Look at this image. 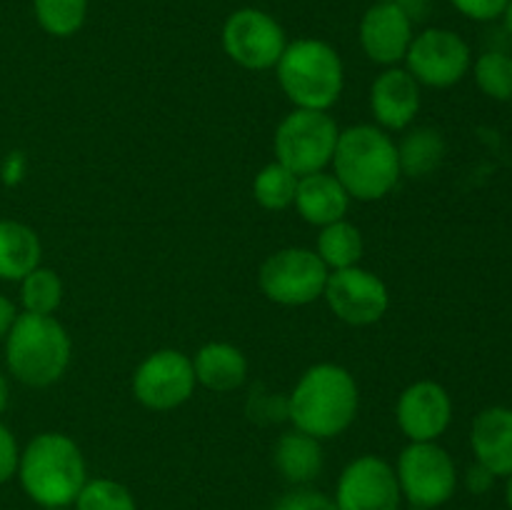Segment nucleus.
I'll list each match as a JSON object with an SVG mask.
<instances>
[{"label":"nucleus","mask_w":512,"mask_h":510,"mask_svg":"<svg viewBox=\"0 0 512 510\" xmlns=\"http://www.w3.org/2000/svg\"><path fill=\"white\" fill-rule=\"evenodd\" d=\"M360 390L353 373L338 363L305 370L288 395V420L295 430L330 440L343 435L358 418Z\"/></svg>","instance_id":"nucleus-1"},{"label":"nucleus","mask_w":512,"mask_h":510,"mask_svg":"<svg viewBox=\"0 0 512 510\" xmlns=\"http://www.w3.org/2000/svg\"><path fill=\"white\" fill-rule=\"evenodd\" d=\"M333 175L350 200L373 203L385 198L400 180L398 143L378 125H350L340 130L333 155Z\"/></svg>","instance_id":"nucleus-2"},{"label":"nucleus","mask_w":512,"mask_h":510,"mask_svg":"<svg viewBox=\"0 0 512 510\" xmlns=\"http://www.w3.org/2000/svg\"><path fill=\"white\" fill-rule=\"evenodd\" d=\"M20 488L40 508H70L88 480L83 450L65 433H40L20 450Z\"/></svg>","instance_id":"nucleus-3"},{"label":"nucleus","mask_w":512,"mask_h":510,"mask_svg":"<svg viewBox=\"0 0 512 510\" xmlns=\"http://www.w3.org/2000/svg\"><path fill=\"white\" fill-rule=\"evenodd\" d=\"M3 343L8 373L28 388L58 383L73 358V340L55 315L18 313Z\"/></svg>","instance_id":"nucleus-4"},{"label":"nucleus","mask_w":512,"mask_h":510,"mask_svg":"<svg viewBox=\"0 0 512 510\" xmlns=\"http://www.w3.org/2000/svg\"><path fill=\"white\" fill-rule=\"evenodd\" d=\"M275 75L285 98L305 110H330L345 88L340 53L318 38H300L285 45Z\"/></svg>","instance_id":"nucleus-5"},{"label":"nucleus","mask_w":512,"mask_h":510,"mask_svg":"<svg viewBox=\"0 0 512 510\" xmlns=\"http://www.w3.org/2000/svg\"><path fill=\"white\" fill-rule=\"evenodd\" d=\"M340 128L328 110L295 108L275 130V160L293 170L298 178L320 173L333 163Z\"/></svg>","instance_id":"nucleus-6"},{"label":"nucleus","mask_w":512,"mask_h":510,"mask_svg":"<svg viewBox=\"0 0 512 510\" xmlns=\"http://www.w3.org/2000/svg\"><path fill=\"white\" fill-rule=\"evenodd\" d=\"M395 475L403 498L423 510L440 508L458 490V465L438 440L405 445L398 455Z\"/></svg>","instance_id":"nucleus-7"},{"label":"nucleus","mask_w":512,"mask_h":510,"mask_svg":"<svg viewBox=\"0 0 512 510\" xmlns=\"http://www.w3.org/2000/svg\"><path fill=\"white\" fill-rule=\"evenodd\" d=\"M328 265L310 248H283L263 260L258 285L263 295L285 308H300L323 298Z\"/></svg>","instance_id":"nucleus-8"},{"label":"nucleus","mask_w":512,"mask_h":510,"mask_svg":"<svg viewBox=\"0 0 512 510\" xmlns=\"http://www.w3.org/2000/svg\"><path fill=\"white\" fill-rule=\"evenodd\" d=\"M403 63L425 88H453L473 68V50L455 30L425 28L413 38Z\"/></svg>","instance_id":"nucleus-9"},{"label":"nucleus","mask_w":512,"mask_h":510,"mask_svg":"<svg viewBox=\"0 0 512 510\" xmlns=\"http://www.w3.org/2000/svg\"><path fill=\"white\" fill-rule=\"evenodd\" d=\"M193 358L183 350L163 348L150 353L133 373V395L143 408L165 413L188 403L195 393Z\"/></svg>","instance_id":"nucleus-10"},{"label":"nucleus","mask_w":512,"mask_h":510,"mask_svg":"<svg viewBox=\"0 0 512 510\" xmlns=\"http://www.w3.org/2000/svg\"><path fill=\"white\" fill-rule=\"evenodd\" d=\"M288 38L278 20L258 8H240L223 25V50L245 70H270L278 65Z\"/></svg>","instance_id":"nucleus-11"},{"label":"nucleus","mask_w":512,"mask_h":510,"mask_svg":"<svg viewBox=\"0 0 512 510\" xmlns=\"http://www.w3.org/2000/svg\"><path fill=\"white\" fill-rule=\"evenodd\" d=\"M323 298L335 318L355 328L378 323L390 308V290L385 280L360 265L333 270L325 283Z\"/></svg>","instance_id":"nucleus-12"},{"label":"nucleus","mask_w":512,"mask_h":510,"mask_svg":"<svg viewBox=\"0 0 512 510\" xmlns=\"http://www.w3.org/2000/svg\"><path fill=\"white\" fill-rule=\"evenodd\" d=\"M333 500L338 510H400L403 493L388 460L360 455L343 468Z\"/></svg>","instance_id":"nucleus-13"},{"label":"nucleus","mask_w":512,"mask_h":510,"mask_svg":"<svg viewBox=\"0 0 512 510\" xmlns=\"http://www.w3.org/2000/svg\"><path fill=\"white\" fill-rule=\"evenodd\" d=\"M395 420L410 443H433L453 423V398L435 380H415L400 393Z\"/></svg>","instance_id":"nucleus-14"},{"label":"nucleus","mask_w":512,"mask_h":510,"mask_svg":"<svg viewBox=\"0 0 512 510\" xmlns=\"http://www.w3.org/2000/svg\"><path fill=\"white\" fill-rule=\"evenodd\" d=\"M358 35L360 48L368 55V60L383 65V68H393L405 60L415 30L413 20L398 0H383L365 10Z\"/></svg>","instance_id":"nucleus-15"},{"label":"nucleus","mask_w":512,"mask_h":510,"mask_svg":"<svg viewBox=\"0 0 512 510\" xmlns=\"http://www.w3.org/2000/svg\"><path fill=\"white\" fill-rule=\"evenodd\" d=\"M423 85L405 68H385L370 85V113L383 130H408L420 113Z\"/></svg>","instance_id":"nucleus-16"},{"label":"nucleus","mask_w":512,"mask_h":510,"mask_svg":"<svg viewBox=\"0 0 512 510\" xmlns=\"http://www.w3.org/2000/svg\"><path fill=\"white\" fill-rule=\"evenodd\" d=\"M470 448L475 463L495 478L512 475V408L490 405L480 410L470 425Z\"/></svg>","instance_id":"nucleus-17"},{"label":"nucleus","mask_w":512,"mask_h":510,"mask_svg":"<svg viewBox=\"0 0 512 510\" xmlns=\"http://www.w3.org/2000/svg\"><path fill=\"white\" fill-rule=\"evenodd\" d=\"M293 205L305 223L323 228V225L343 220L348 215L350 195L333 173L320 170V173L303 175L298 180Z\"/></svg>","instance_id":"nucleus-18"},{"label":"nucleus","mask_w":512,"mask_h":510,"mask_svg":"<svg viewBox=\"0 0 512 510\" xmlns=\"http://www.w3.org/2000/svg\"><path fill=\"white\" fill-rule=\"evenodd\" d=\"M193 370L198 385L215 393H230L248 380V358L233 343L213 340L195 353Z\"/></svg>","instance_id":"nucleus-19"},{"label":"nucleus","mask_w":512,"mask_h":510,"mask_svg":"<svg viewBox=\"0 0 512 510\" xmlns=\"http://www.w3.org/2000/svg\"><path fill=\"white\" fill-rule=\"evenodd\" d=\"M273 463L278 473L293 485H308L323 473L325 455L318 438L303 430H288L273 448Z\"/></svg>","instance_id":"nucleus-20"},{"label":"nucleus","mask_w":512,"mask_h":510,"mask_svg":"<svg viewBox=\"0 0 512 510\" xmlns=\"http://www.w3.org/2000/svg\"><path fill=\"white\" fill-rule=\"evenodd\" d=\"M43 258L38 233L20 220H0V280L20 283Z\"/></svg>","instance_id":"nucleus-21"},{"label":"nucleus","mask_w":512,"mask_h":510,"mask_svg":"<svg viewBox=\"0 0 512 510\" xmlns=\"http://www.w3.org/2000/svg\"><path fill=\"white\" fill-rule=\"evenodd\" d=\"M445 158V140L435 128H413L398 143L400 173L425 178L440 168Z\"/></svg>","instance_id":"nucleus-22"},{"label":"nucleus","mask_w":512,"mask_h":510,"mask_svg":"<svg viewBox=\"0 0 512 510\" xmlns=\"http://www.w3.org/2000/svg\"><path fill=\"white\" fill-rule=\"evenodd\" d=\"M363 250V235H360L358 225H353L350 220H335V223L320 228L315 253H318V258L328 265L330 273H333V270L360 265Z\"/></svg>","instance_id":"nucleus-23"},{"label":"nucleus","mask_w":512,"mask_h":510,"mask_svg":"<svg viewBox=\"0 0 512 510\" xmlns=\"http://www.w3.org/2000/svg\"><path fill=\"white\" fill-rule=\"evenodd\" d=\"M63 280L55 270L38 265L20 280V305L23 313L55 315L63 303Z\"/></svg>","instance_id":"nucleus-24"},{"label":"nucleus","mask_w":512,"mask_h":510,"mask_svg":"<svg viewBox=\"0 0 512 510\" xmlns=\"http://www.w3.org/2000/svg\"><path fill=\"white\" fill-rule=\"evenodd\" d=\"M298 175L285 168L283 163L273 160L265 168L258 170L253 180V198L265 210H288L295 203V190H298Z\"/></svg>","instance_id":"nucleus-25"},{"label":"nucleus","mask_w":512,"mask_h":510,"mask_svg":"<svg viewBox=\"0 0 512 510\" xmlns=\"http://www.w3.org/2000/svg\"><path fill=\"white\" fill-rule=\"evenodd\" d=\"M473 78L480 93L498 103H512V55L503 50H485L473 60Z\"/></svg>","instance_id":"nucleus-26"},{"label":"nucleus","mask_w":512,"mask_h":510,"mask_svg":"<svg viewBox=\"0 0 512 510\" xmlns=\"http://www.w3.org/2000/svg\"><path fill=\"white\" fill-rule=\"evenodd\" d=\"M35 20L53 38L78 33L88 15V0H33Z\"/></svg>","instance_id":"nucleus-27"},{"label":"nucleus","mask_w":512,"mask_h":510,"mask_svg":"<svg viewBox=\"0 0 512 510\" xmlns=\"http://www.w3.org/2000/svg\"><path fill=\"white\" fill-rule=\"evenodd\" d=\"M75 510H138L128 485L113 478H88L75 498Z\"/></svg>","instance_id":"nucleus-28"},{"label":"nucleus","mask_w":512,"mask_h":510,"mask_svg":"<svg viewBox=\"0 0 512 510\" xmlns=\"http://www.w3.org/2000/svg\"><path fill=\"white\" fill-rule=\"evenodd\" d=\"M508 3L510 0H450V5L460 15H465L470 20H478V23H490V20L503 18Z\"/></svg>","instance_id":"nucleus-29"},{"label":"nucleus","mask_w":512,"mask_h":510,"mask_svg":"<svg viewBox=\"0 0 512 510\" xmlns=\"http://www.w3.org/2000/svg\"><path fill=\"white\" fill-rule=\"evenodd\" d=\"M273 510H338V505L333 498L318 493V490L303 488L280 498Z\"/></svg>","instance_id":"nucleus-30"},{"label":"nucleus","mask_w":512,"mask_h":510,"mask_svg":"<svg viewBox=\"0 0 512 510\" xmlns=\"http://www.w3.org/2000/svg\"><path fill=\"white\" fill-rule=\"evenodd\" d=\"M20 463V445L15 440L13 430L0 420V485L8 483L10 478H15Z\"/></svg>","instance_id":"nucleus-31"},{"label":"nucleus","mask_w":512,"mask_h":510,"mask_svg":"<svg viewBox=\"0 0 512 510\" xmlns=\"http://www.w3.org/2000/svg\"><path fill=\"white\" fill-rule=\"evenodd\" d=\"M495 480H498V478H495L490 470H485L483 465L475 463L473 468H470V473H468V488L473 490V493H485V490L493 488Z\"/></svg>","instance_id":"nucleus-32"},{"label":"nucleus","mask_w":512,"mask_h":510,"mask_svg":"<svg viewBox=\"0 0 512 510\" xmlns=\"http://www.w3.org/2000/svg\"><path fill=\"white\" fill-rule=\"evenodd\" d=\"M15 318H18V308H15V303L10 298H5V295H0V343L8 338Z\"/></svg>","instance_id":"nucleus-33"},{"label":"nucleus","mask_w":512,"mask_h":510,"mask_svg":"<svg viewBox=\"0 0 512 510\" xmlns=\"http://www.w3.org/2000/svg\"><path fill=\"white\" fill-rule=\"evenodd\" d=\"M8 398H10V388H8V378L0 373V413L8 408Z\"/></svg>","instance_id":"nucleus-34"},{"label":"nucleus","mask_w":512,"mask_h":510,"mask_svg":"<svg viewBox=\"0 0 512 510\" xmlns=\"http://www.w3.org/2000/svg\"><path fill=\"white\" fill-rule=\"evenodd\" d=\"M505 503H508V508L512 510V475L505 478Z\"/></svg>","instance_id":"nucleus-35"},{"label":"nucleus","mask_w":512,"mask_h":510,"mask_svg":"<svg viewBox=\"0 0 512 510\" xmlns=\"http://www.w3.org/2000/svg\"><path fill=\"white\" fill-rule=\"evenodd\" d=\"M503 18H505V25H508V30L512 33V0L508 3V8H505Z\"/></svg>","instance_id":"nucleus-36"},{"label":"nucleus","mask_w":512,"mask_h":510,"mask_svg":"<svg viewBox=\"0 0 512 510\" xmlns=\"http://www.w3.org/2000/svg\"><path fill=\"white\" fill-rule=\"evenodd\" d=\"M40 510H68V508H40Z\"/></svg>","instance_id":"nucleus-37"},{"label":"nucleus","mask_w":512,"mask_h":510,"mask_svg":"<svg viewBox=\"0 0 512 510\" xmlns=\"http://www.w3.org/2000/svg\"><path fill=\"white\" fill-rule=\"evenodd\" d=\"M373 3H383V0H373Z\"/></svg>","instance_id":"nucleus-38"},{"label":"nucleus","mask_w":512,"mask_h":510,"mask_svg":"<svg viewBox=\"0 0 512 510\" xmlns=\"http://www.w3.org/2000/svg\"><path fill=\"white\" fill-rule=\"evenodd\" d=\"M510 108H512V103H510Z\"/></svg>","instance_id":"nucleus-39"}]
</instances>
